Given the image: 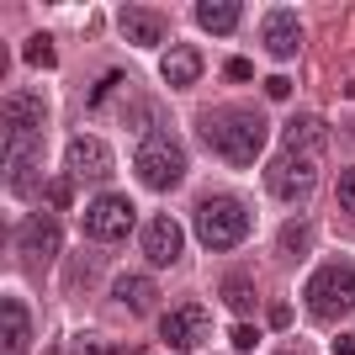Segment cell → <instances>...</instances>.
Wrapping results in <instances>:
<instances>
[{
    "instance_id": "obj_1",
    "label": "cell",
    "mask_w": 355,
    "mask_h": 355,
    "mask_svg": "<svg viewBox=\"0 0 355 355\" xmlns=\"http://www.w3.org/2000/svg\"><path fill=\"white\" fill-rule=\"evenodd\" d=\"M202 138H207V148H218V159L228 164H254L260 159V148H266V117L260 112H207L202 117Z\"/></svg>"
},
{
    "instance_id": "obj_2",
    "label": "cell",
    "mask_w": 355,
    "mask_h": 355,
    "mask_svg": "<svg viewBox=\"0 0 355 355\" xmlns=\"http://www.w3.org/2000/svg\"><path fill=\"white\" fill-rule=\"evenodd\" d=\"M133 164H138V180H144L148 191H175L180 180H186V148L170 133H148L144 144H138Z\"/></svg>"
},
{
    "instance_id": "obj_3",
    "label": "cell",
    "mask_w": 355,
    "mask_h": 355,
    "mask_svg": "<svg viewBox=\"0 0 355 355\" xmlns=\"http://www.w3.org/2000/svg\"><path fill=\"white\" fill-rule=\"evenodd\" d=\"M196 234H202L207 250H234L239 239L250 234V212L239 207L234 196H207L196 207Z\"/></svg>"
},
{
    "instance_id": "obj_4",
    "label": "cell",
    "mask_w": 355,
    "mask_h": 355,
    "mask_svg": "<svg viewBox=\"0 0 355 355\" xmlns=\"http://www.w3.org/2000/svg\"><path fill=\"white\" fill-rule=\"evenodd\" d=\"M308 308L318 313V318H345V313L355 308V270L345 266V260H334V266H324L318 276H308Z\"/></svg>"
},
{
    "instance_id": "obj_5",
    "label": "cell",
    "mask_w": 355,
    "mask_h": 355,
    "mask_svg": "<svg viewBox=\"0 0 355 355\" xmlns=\"http://www.w3.org/2000/svg\"><path fill=\"white\" fill-rule=\"evenodd\" d=\"M37 159H43V133L6 128V186H11V196H27L37 186Z\"/></svg>"
},
{
    "instance_id": "obj_6",
    "label": "cell",
    "mask_w": 355,
    "mask_h": 355,
    "mask_svg": "<svg viewBox=\"0 0 355 355\" xmlns=\"http://www.w3.org/2000/svg\"><path fill=\"white\" fill-rule=\"evenodd\" d=\"M318 186V159H308V154H276V164L266 170V191L282 196V202H302V196Z\"/></svg>"
},
{
    "instance_id": "obj_7",
    "label": "cell",
    "mask_w": 355,
    "mask_h": 355,
    "mask_svg": "<svg viewBox=\"0 0 355 355\" xmlns=\"http://www.w3.org/2000/svg\"><path fill=\"white\" fill-rule=\"evenodd\" d=\"M16 250H21V260L27 266H53V254L64 250V228L59 218H48V212H32V218H21V228H16Z\"/></svg>"
},
{
    "instance_id": "obj_8",
    "label": "cell",
    "mask_w": 355,
    "mask_h": 355,
    "mask_svg": "<svg viewBox=\"0 0 355 355\" xmlns=\"http://www.w3.org/2000/svg\"><path fill=\"white\" fill-rule=\"evenodd\" d=\"M85 234L96 239V244H117V239H128V234H133V202H128V196H101V202H90Z\"/></svg>"
},
{
    "instance_id": "obj_9",
    "label": "cell",
    "mask_w": 355,
    "mask_h": 355,
    "mask_svg": "<svg viewBox=\"0 0 355 355\" xmlns=\"http://www.w3.org/2000/svg\"><path fill=\"white\" fill-rule=\"evenodd\" d=\"M64 159H69L74 175H85V180H106L112 175V148H106L101 138H90V133L74 138V144L64 148Z\"/></svg>"
},
{
    "instance_id": "obj_10",
    "label": "cell",
    "mask_w": 355,
    "mask_h": 355,
    "mask_svg": "<svg viewBox=\"0 0 355 355\" xmlns=\"http://www.w3.org/2000/svg\"><path fill=\"white\" fill-rule=\"evenodd\" d=\"M0 355H27V334H32V313L21 297H6L0 302Z\"/></svg>"
},
{
    "instance_id": "obj_11",
    "label": "cell",
    "mask_w": 355,
    "mask_h": 355,
    "mask_svg": "<svg viewBox=\"0 0 355 355\" xmlns=\"http://www.w3.org/2000/svg\"><path fill=\"white\" fill-rule=\"evenodd\" d=\"M159 329H164V345H175V350H196V345L207 340V313H202V308H175Z\"/></svg>"
},
{
    "instance_id": "obj_12",
    "label": "cell",
    "mask_w": 355,
    "mask_h": 355,
    "mask_svg": "<svg viewBox=\"0 0 355 355\" xmlns=\"http://www.w3.org/2000/svg\"><path fill=\"white\" fill-rule=\"evenodd\" d=\"M117 21H122V37H128L133 48H154L164 37V16L148 11V6H122Z\"/></svg>"
},
{
    "instance_id": "obj_13",
    "label": "cell",
    "mask_w": 355,
    "mask_h": 355,
    "mask_svg": "<svg viewBox=\"0 0 355 355\" xmlns=\"http://www.w3.org/2000/svg\"><path fill=\"white\" fill-rule=\"evenodd\" d=\"M180 254V223L175 218H154L144 228V260L148 266H170Z\"/></svg>"
},
{
    "instance_id": "obj_14",
    "label": "cell",
    "mask_w": 355,
    "mask_h": 355,
    "mask_svg": "<svg viewBox=\"0 0 355 355\" xmlns=\"http://www.w3.org/2000/svg\"><path fill=\"white\" fill-rule=\"evenodd\" d=\"M329 144V128L318 117H292L282 128V148L286 154H308V159H318V148Z\"/></svg>"
},
{
    "instance_id": "obj_15",
    "label": "cell",
    "mask_w": 355,
    "mask_h": 355,
    "mask_svg": "<svg viewBox=\"0 0 355 355\" xmlns=\"http://www.w3.org/2000/svg\"><path fill=\"white\" fill-rule=\"evenodd\" d=\"M112 302H117V308H128V313H138V318H148V313H154V302H159V292H154V282H148V276H117Z\"/></svg>"
},
{
    "instance_id": "obj_16",
    "label": "cell",
    "mask_w": 355,
    "mask_h": 355,
    "mask_svg": "<svg viewBox=\"0 0 355 355\" xmlns=\"http://www.w3.org/2000/svg\"><path fill=\"white\" fill-rule=\"evenodd\" d=\"M297 43H302V27H297V11H270L266 16V48L276 59H292Z\"/></svg>"
},
{
    "instance_id": "obj_17",
    "label": "cell",
    "mask_w": 355,
    "mask_h": 355,
    "mask_svg": "<svg viewBox=\"0 0 355 355\" xmlns=\"http://www.w3.org/2000/svg\"><path fill=\"white\" fill-rule=\"evenodd\" d=\"M196 74H202V53H196V48H170V53H164V85L186 90Z\"/></svg>"
},
{
    "instance_id": "obj_18",
    "label": "cell",
    "mask_w": 355,
    "mask_h": 355,
    "mask_svg": "<svg viewBox=\"0 0 355 355\" xmlns=\"http://www.w3.org/2000/svg\"><path fill=\"white\" fill-rule=\"evenodd\" d=\"M191 16H196L207 32H234V27H239V6H228V0H202Z\"/></svg>"
},
{
    "instance_id": "obj_19",
    "label": "cell",
    "mask_w": 355,
    "mask_h": 355,
    "mask_svg": "<svg viewBox=\"0 0 355 355\" xmlns=\"http://www.w3.org/2000/svg\"><path fill=\"white\" fill-rule=\"evenodd\" d=\"M308 244H313V223L292 218V223L282 228V254H286V260H302V254H308Z\"/></svg>"
},
{
    "instance_id": "obj_20",
    "label": "cell",
    "mask_w": 355,
    "mask_h": 355,
    "mask_svg": "<svg viewBox=\"0 0 355 355\" xmlns=\"http://www.w3.org/2000/svg\"><path fill=\"white\" fill-rule=\"evenodd\" d=\"M6 128H37V96H6Z\"/></svg>"
},
{
    "instance_id": "obj_21",
    "label": "cell",
    "mask_w": 355,
    "mask_h": 355,
    "mask_svg": "<svg viewBox=\"0 0 355 355\" xmlns=\"http://www.w3.org/2000/svg\"><path fill=\"white\" fill-rule=\"evenodd\" d=\"M223 302L234 313H250L254 308V282L250 276H228V282H223Z\"/></svg>"
},
{
    "instance_id": "obj_22",
    "label": "cell",
    "mask_w": 355,
    "mask_h": 355,
    "mask_svg": "<svg viewBox=\"0 0 355 355\" xmlns=\"http://www.w3.org/2000/svg\"><path fill=\"white\" fill-rule=\"evenodd\" d=\"M21 59H27V64H37V69H48V64L59 59V48H53V37H48V32H37V37H32V43L21 48Z\"/></svg>"
},
{
    "instance_id": "obj_23",
    "label": "cell",
    "mask_w": 355,
    "mask_h": 355,
    "mask_svg": "<svg viewBox=\"0 0 355 355\" xmlns=\"http://www.w3.org/2000/svg\"><path fill=\"white\" fill-rule=\"evenodd\" d=\"M43 196H48V207H69V202H74V180H69V175L48 180V186H43Z\"/></svg>"
},
{
    "instance_id": "obj_24",
    "label": "cell",
    "mask_w": 355,
    "mask_h": 355,
    "mask_svg": "<svg viewBox=\"0 0 355 355\" xmlns=\"http://www.w3.org/2000/svg\"><path fill=\"white\" fill-rule=\"evenodd\" d=\"M74 355H133V350H122V345H112V340H80Z\"/></svg>"
},
{
    "instance_id": "obj_25",
    "label": "cell",
    "mask_w": 355,
    "mask_h": 355,
    "mask_svg": "<svg viewBox=\"0 0 355 355\" xmlns=\"http://www.w3.org/2000/svg\"><path fill=\"white\" fill-rule=\"evenodd\" d=\"M334 196H340V207L355 218V164H350V170L340 175V191H334Z\"/></svg>"
},
{
    "instance_id": "obj_26",
    "label": "cell",
    "mask_w": 355,
    "mask_h": 355,
    "mask_svg": "<svg viewBox=\"0 0 355 355\" xmlns=\"http://www.w3.org/2000/svg\"><path fill=\"white\" fill-rule=\"evenodd\" d=\"M260 345V329L254 324H234V350H254Z\"/></svg>"
},
{
    "instance_id": "obj_27",
    "label": "cell",
    "mask_w": 355,
    "mask_h": 355,
    "mask_svg": "<svg viewBox=\"0 0 355 355\" xmlns=\"http://www.w3.org/2000/svg\"><path fill=\"white\" fill-rule=\"evenodd\" d=\"M223 74H228V80H234V85H244V80H250V59H228V64H223Z\"/></svg>"
},
{
    "instance_id": "obj_28",
    "label": "cell",
    "mask_w": 355,
    "mask_h": 355,
    "mask_svg": "<svg viewBox=\"0 0 355 355\" xmlns=\"http://www.w3.org/2000/svg\"><path fill=\"white\" fill-rule=\"evenodd\" d=\"M266 96H270V101H286V96H292V80L270 74V80H266Z\"/></svg>"
},
{
    "instance_id": "obj_29",
    "label": "cell",
    "mask_w": 355,
    "mask_h": 355,
    "mask_svg": "<svg viewBox=\"0 0 355 355\" xmlns=\"http://www.w3.org/2000/svg\"><path fill=\"white\" fill-rule=\"evenodd\" d=\"M266 324H270V329H286V324H292V308H286V302H276V308H270V318H266Z\"/></svg>"
},
{
    "instance_id": "obj_30",
    "label": "cell",
    "mask_w": 355,
    "mask_h": 355,
    "mask_svg": "<svg viewBox=\"0 0 355 355\" xmlns=\"http://www.w3.org/2000/svg\"><path fill=\"white\" fill-rule=\"evenodd\" d=\"M334 355H355V334H340V340H334Z\"/></svg>"
}]
</instances>
